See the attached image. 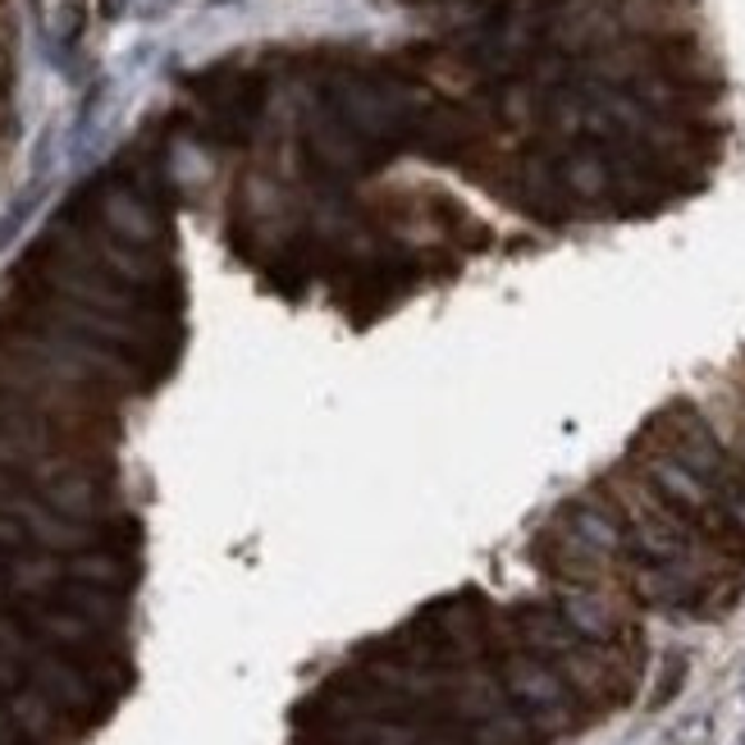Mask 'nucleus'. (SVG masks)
<instances>
[{
  "mask_svg": "<svg viewBox=\"0 0 745 745\" xmlns=\"http://www.w3.org/2000/svg\"><path fill=\"white\" fill-rule=\"evenodd\" d=\"M508 690L517 695V705L536 723H562L567 718V686L549 664H536V659L508 664Z\"/></svg>",
  "mask_w": 745,
  "mask_h": 745,
  "instance_id": "1",
  "label": "nucleus"
}]
</instances>
